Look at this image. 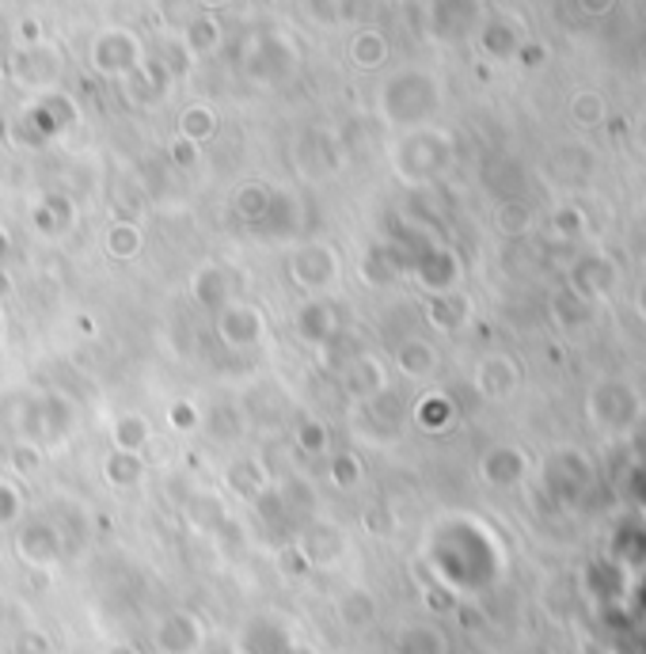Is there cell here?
<instances>
[{
    "instance_id": "9c48e42d",
    "label": "cell",
    "mask_w": 646,
    "mask_h": 654,
    "mask_svg": "<svg viewBox=\"0 0 646 654\" xmlns=\"http://www.w3.org/2000/svg\"><path fill=\"white\" fill-rule=\"evenodd\" d=\"M339 620L347 628H362L365 620H373V597L362 594V589H347L339 597Z\"/></svg>"
},
{
    "instance_id": "9a60e30c",
    "label": "cell",
    "mask_w": 646,
    "mask_h": 654,
    "mask_svg": "<svg viewBox=\"0 0 646 654\" xmlns=\"http://www.w3.org/2000/svg\"><path fill=\"white\" fill-rule=\"evenodd\" d=\"M609 4H612V0H586L589 12H604V8H609Z\"/></svg>"
},
{
    "instance_id": "5b68a950",
    "label": "cell",
    "mask_w": 646,
    "mask_h": 654,
    "mask_svg": "<svg viewBox=\"0 0 646 654\" xmlns=\"http://www.w3.org/2000/svg\"><path fill=\"white\" fill-rule=\"evenodd\" d=\"M61 540L58 533L50 529V525H31V529H23L20 537V556L27 563H35V568H50V563L61 560Z\"/></svg>"
},
{
    "instance_id": "8fae6325",
    "label": "cell",
    "mask_w": 646,
    "mask_h": 654,
    "mask_svg": "<svg viewBox=\"0 0 646 654\" xmlns=\"http://www.w3.org/2000/svg\"><path fill=\"white\" fill-rule=\"evenodd\" d=\"M167 422H172V430H179V434H190V430H198V408L187 400L172 404V408H167Z\"/></svg>"
},
{
    "instance_id": "3957f363",
    "label": "cell",
    "mask_w": 646,
    "mask_h": 654,
    "mask_svg": "<svg viewBox=\"0 0 646 654\" xmlns=\"http://www.w3.org/2000/svg\"><path fill=\"white\" fill-rule=\"evenodd\" d=\"M339 270H342L339 255L324 244L305 247V252L293 259V275H297V282L305 285L308 293H327L334 285V278H339Z\"/></svg>"
},
{
    "instance_id": "2e32d148",
    "label": "cell",
    "mask_w": 646,
    "mask_h": 654,
    "mask_svg": "<svg viewBox=\"0 0 646 654\" xmlns=\"http://www.w3.org/2000/svg\"><path fill=\"white\" fill-rule=\"evenodd\" d=\"M110 654H138V651H130V647H115Z\"/></svg>"
},
{
    "instance_id": "277c9868",
    "label": "cell",
    "mask_w": 646,
    "mask_h": 654,
    "mask_svg": "<svg viewBox=\"0 0 646 654\" xmlns=\"http://www.w3.org/2000/svg\"><path fill=\"white\" fill-rule=\"evenodd\" d=\"M297 335L305 342H313V347H324L327 339H334L339 335V313H334L331 301L324 297L305 301L297 313Z\"/></svg>"
},
{
    "instance_id": "30bf717a",
    "label": "cell",
    "mask_w": 646,
    "mask_h": 654,
    "mask_svg": "<svg viewBox=\"0 0 646 654\" xmlns=\"http://www.w3.org/2000/svg\"><path fill=\"white\" fill-rule=\"evenodd\" d=\"M357 480H362V465H357V457L354 453H339V457L331 460V483L342 491H350Z\"/></svg>"
},
{
    "instance_id": "e0dca14e",
    "label": "cell",
    "mask_w": 646,
    "mask_h": 654,
    "mask_svg": "<svg viewBox=\"0 0 646 654\" xmlns=\"http://www.w3.org/2000/svg\"><path fill=\"white\" fill-rule=\"evenodd\" d=\"M240 654H247V651H240Z\"/></svg>"
},
{
    "instance_id": "6da1fadb",
    "label": "cell",
    "mask_w": 646,
    "mask_h": 654,
    "mask_svg": "<svg viewBox=\"0 0 646 654\" xmlns=\"http://www.w3.org/2000/svg\"><path fill=\"white\" fill-rule=\"evenodd\" d=\"M202 620L195 612H167V617L156 620L153 628V647L156 654H198L202 651Z\"/></svg>"
},
{
    "instance_id": "7a4b0ae2",
    "label": "cell",
    "mask_w": 646,
    "mask_h": 654,
    "mask_svg": "<svg viewBox=\"0 0 646 654\" xmlns=\"http://www.w3.org/2000/svg\"><path fill=\"white\" fill-rule=\"evenodd\" d=\"M262 331H267V316H262L255 305H244V301H236V305H221L218 335H221L225 347H233V350L255 347V342L262 339Z\"/></svg>"
},
{
    "instance_id": "5bb4252c",
    "label": "cell",
    "mask_w": 646,
    "mask_h": 654,
    "mask_svg": "<svg viewBox=\"0 0 646 654\" xmlns=\"http://www.w3.org/2000/svg\"><path fill=\"white\" fill-rule=\"evenodd\" d=\"M138 229H122V225H118L115 229V233H110V252H115V255H133V252H138Z\"/></svg>"
},
{
    "instance_id": "52a82bcc",
    "label": "cell",
    "mask_w": 646,
    "mask_h": 654,
    "mask_svg": "<svg viewBox=\"0 0 646 654\" xmlns=\"http://www.w3.org/2000/svg\"><path fill=\"white\" fill-rule=\"evenodd\" d=\"M103 476H107L115 488H133V483L145 476V460L138 457V453H122L115 449L107 460H103Z\"/></svg>"
},
{
    "instance_id": "ba28073f",
    "label": "cell",
    "mask_w": 646,
    "mask_h": 654,
    "mask_svg": "<svg viewBox=\"0 0 646 654\" xmlns=\"http://www.w3.org/2000/svg\"><path fill=\"white\" fill-rule=\"evenodd\" d=\"M149 434H153V427H149L141 414H122V419L115 422V449L141 453L149 445Z\"/></svg>"
},
{
    "instance_id": "7c38bea8",
    "label": "cell",
    "mask_w": 646,
    "mask_h": 654,
    "mask_svg": "<svg viewBox=\"0 0 646 654\" xmlns=\"http://www.w3.org/2000/svg\"><path fill=\"white\" fill-rule=\"evenodd\" d=\"M20 510H23L20 491H15L8 480H0V529H4V525H12L15 517H20Z\"/></svg>"
},
{
    "instance_id": "4fadbf2b",
    "label": "cell",
    "mask_w": 646,
    "mask_h": 654,
    "mask_svg": "<svg viewBox=\"0 0 646 654\" xmlns=\"http://www.w3.org/2000/svg\"><path fill=\"white\" fill-rule=\"evenodd\" d=\"M297 437H301V445H305L308 453H324V449H327V430H324V427H320V422H316V419L301 422Z\"/></svg>"
},
{
    "instance_id": "8992f818",
    "label": "cell",
    "mask_w": 646,
    "mask_h": 654,
    "mask_svg": "<svg viewBox=\"0 0 646 654\" xmlns=\"http://www.w3.org/2000/svg\"><path fill=\"white\" fill-rule=\"evenodd\" d=\"M190 293H195L198 305L205 308H221L228 305V285H225V270L221 267H202L190 282Z\"/></svg>"
}]
</instances>
